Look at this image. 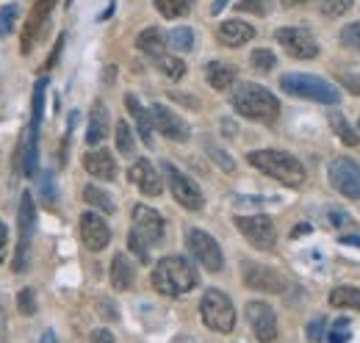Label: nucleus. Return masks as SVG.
Segmentation results:
<instances>
[{
    "mask_svg": "<svg viewBox=\"0 0 360 343\" xmlns=\"http://www.w3.org/2000/svg\"><path fill=\"white\" fill-rule=\"evenodd\" d=\"M200 283L197 268L180 255L161 257L153 268V288L164 297H183L188 291H194Z\"/></svg>",
    "mask_w": 360,
    "mask_h": 343,
    "instance_id": "f257e3e1",
    "label": "nucleus"
},
{
    "mask_svg": "<svg viewBox=\"0 0 360 343\" xmlns=\"http://www.w3.org/2000/svg\"><path fill=\"white\" fill-rule=\"evenodd\" d=\"M230 103L241 117H247L252 122H274L277 114H280L277 97L271 94L269 89H264L258 84H241L233 91Z\"/></svg>",
    "mask_w": 360,
    "mask_h": 343,
    "instance_id": "f03ea898",
    "label": "nucleus"
},
{
    "mask_svg": "<svg viewBox=\"0 0 360 343\" xmlns=\"http://www.w3.org/2000/svg\"><path fill=\"white\" fill-rule=\"evenodd\" d=\"M247 161L283 186H302L305 183V167L283 150H252L247 155Z\"/></svg>",
    "mask_w": 360,
    "mask_h": 343,
    "instance_id": "7ed1b4c3",
    "label": "nucleus"
},
{
    "mask_svg": "<svg viewBox=\"0 0 360 343\" xmlns=\"http://www.w3.org/2000/svg\"><path fill=\"white\" fill-rule=\"evenodd\" d=\"M280 89L291 97H302V100H314V103H324V105H335L341 100V91L330 81L324 78H316V75H302V72H294V75H283L280 78Z\"/></svg>",
    "mask_w": 360,
    "mask_h": 343,
    "instance_id": "20e7f679",
    "label": "nucleus"
},
{
    "mask_svg": "<svg viewBox=\"0 0 360 343\" xmlns=\"http://www.w3.org/2000/svg\"><path fill=\"white\" fill-rule=\"evenodd\" d=\"M200 316H202V324L214 332H233L236 327V310H233V302L227 299L222 291L217 288H208L202 294V302H200Z\"/></svg>",
    "mask_w": 360,
    "mask_h": 343,
    "instance_id": "39448f33",
    "label": "nucleus"
},
{
    "mask_svg": "<svg viewBox=\"0 0 360 343\" xmlns=\"http://www.w3.org/2000/svg\"><path fill=\"white\" fill-rule=\"evenodd\" d=\"M186 247L188 252L194 255V260L208 268V271H222L225 268V255H222V247L217 244L214 235H208L205 230H188L186 233Z\"/></svg>",
    "mask_w": 360,
    "mask_h": 343,
    "instance_id": "423d86ee",
    "label": "nucleus"
},
{
    "mask_svg": "<svg viewBox=\"0 0 360 343\" xmlns=\"http://www.w3.org/2000/svg\"><path fill=\"white\" fill-rule=\"evenodd\" d=\"M161 169H164V177H167V183H169V188H172V197L178 200L186 211H200V208L205 205L200 186H197L186 172H180L178 167L169 164V161H164Z\"/></svg>",
    "mask_w": 360,
    "mask_h": 343,
    "instance_id": "0eeeda50",
    "label": "nucleus"
},
{
    "mask_svg": "<svg viewBox=\"0 0 360 343\" xmlns=\"http://www.w3.org/2000/svg\"><path fill=\"white\" fill-rule=\"evenodd\" d=\"M236 227H238V233H241L255 250H261V252H269V250H274V244H277V230H274L269 216H264V214L236 216Z\"/></svg>",
    "mask_w": 360,
    "mask_h": 343,
    "instance_id": "6e6552de",
    "label": "nucleus"
},
{
    "mask_svg": "<svg viewBox=\"0 0 360 343\" xmlns=\"http://www.w3.org/2000/svg\"><path fill=\"white\" fill-rule=\"evenodd\" d=\"M34 219H37V205H34L31 191H25L22 200H20V211H17L20 241H17V252H14V271H25L28 268V250H31V235H34Z\"/></svg>",
    "mask_w": 360,
    "mask_h": 343,
    "instance_id": "1a4fd4ad",
    "label": "nucleus"
},
{
    "mask_svg": "<svg viewBox=\"0 0 360 343\" xmlns=\"http://www.w3.org/2000/svg\"><path fill=\"white\" fill-rule=\"evenodd\" d=\"M330 183L338 194L360 200V164L352 158H335L330 164Z\"/></svg>",
    "mask_w": 360,
    "mask_h": 343,
    "instance_id": "9d476101",
    "label": "nucleus"
},
{
    "mask_svg": "<svg viewBox=\"0 0 360 343\" xmlns=\"http://www.w3.org/2000/svg\"><path fill=\"white\" fill-rule=\"evenodd\" d=\"M274 39L283 44V50L291 56V58H300V61H308L319 56V44L316 37L305 28H280L274 34Z\"/></svg>",
    "mask_w": 360,
    "mask_h": 343,
    "instance_id": "9b49d317",
    "label": "nucleus"
},
{
    "mask_svg": "<svg viewBox=\"0 0 360 343\" xmlns=\"http://www.w3.org/2000/svg\"><path fill=\"white\" fill-rule=\"evenodd\" d=\"M56 8V0H37L34 8H31V17L22 28V53H31L37 42L45 37L47 22H50V14Z\"/></svg>",
    "mask_w": 360,
    "mask_h": 343,
    "instance_id": "f8f14e48",
    "label": "nucleus"
},
{
    "mask_svg": "<svg viewBox=\"0 0 360 343\" xmlns=\"http://www.w3.org/2000/svg\"><path fill=\"white\" fill-rule=\"evenodd\" d=\"M134 233L147 244L155 247L164 241V219L150 205H136L134 208Z\"/></svg>",
    "mask_w": 360,
    "mask_h": 343,
    "instance_id": "ddd939ff",
    "label": "nucleus"
},
{
    "mask_svg": "<svg viewBox=\"0 0 360 343\" xmlns=\"http://www.w3.org/2000/svg\"><path fill=\"white\" fill-rule=\"evenodd\" d=\"M247 321L261 343H271L277 338V316L266 302H250L247 304Z\"/></svg>",
    "mask_w": 360,
    "mask_h": 343,
    "instance_id": "4468645a",
    "label": "nucleus"
},
{
    "mask_svg": "<svg viewBox=\"0 0 360 343\" xmlns=\"http://www.w3.org/2000/svg\"><path fill=\"white\" fill-rule=\"evenodd\" d=\"M244 285L252 291H266V294H283L285 291V280L261 263H244Z\"/></svg>",
    "mask_w": 360,
    "mask_h": 343,
    "instance_id": "2eb2a0df",
    "label": "nucleus"
},
{
    "mask_svg": "<svg viewBox=\"0 0 360 343\" xmlns=\"http://www.w3.org/2000/svg\"><path fill=\"white\" fill-rule=\"evenodd\" d=\"M81 241H84V247H86L89 252H100V250L108 247L111 230H108V224H105L103 216L91 214V211L81 216Z\"/></svg>",
    "mask_w": 360,
    "mask_h": 343,
    "instance_id": "dca6fc26",
    "label": "nucleus"
},
{
    "mask_svg": "<svg viewBox=\"0 0 360 343\" xmlns=\"http://www.w3.org/2000/svg\"><path fill=\"white\" fill-rule=\"evenodd\" d=\"M150 114H153V128L158 130V133H164V136L172 138V141H188V125L180 119L172 108L155 103V105L150 108Z\"/></svg>",
    "mask_w": 360,
    "mask_h": 343,
    "instance_id": "f3484780",
    "label": "nucleus"
},
{
    "mask_svg": "<svg viewBox=\"0 0 360 343\" xmlns=\"http://www.w3.org/2000/svg\"><path fill=\"white\" fill-rule=\"evenodd\" d=\"M128 177H131V183H134L136 188L141 194H147V197H158L164 191V180L158 177V172L153 169V164L147 158L136 161L134 167H131V172H128Z\"/></svg>",
    "mask_w": 360,
    "mask_h": 343,
    "instance_id": "a211bd4d",
    "label": "nucleus"
},
{
    "mask_svg": "<svg viewBox=\"0 0 360 343\" xmlns=\"http://www.w3.org/2000/svg\"><path fill=\"white\" fill-rule=\"evenodd\" d=\"M217 37L225 47H241V44L255 39V28L250 22H241V20H225L217 28Z\"/></svg>",
    "mask_w": 360,
    "mask_h": 343,
    "instance_id": "6ab92c4d",
    "label": "nucleus"
},
{
    "mask_svg": "<svg viewBox=\"0 0 360 343\" xmlns=\"http://www.w3.org/2000/svg\"><path fill=\"white\" fill-rule=\"evenodd\" d=\"M84 169L97 180H114L117 177V161L108 150H91L84 155Z\"/></svg>",
    "mask_w": 360,
    "mask_h": 343,
    "instance_id": "aec40b11",
    "label": "nucleus"
},
{
    "mask_svg": "<svg viewBox=\"0 0 360 343\" xmlns=\"http://www.w3.org/2000/svg\"><path fill=\"white\" fill-rule=\"evenodd\" d=\"M125 105H128V111H131V117L136 119V125H139V133H141V141L147 144V147H153V114L136 100L134 94H128L125 97Z\"/></svg>",
    "mask_w": 360,
    "mask_h": 343,
    "instance_id": "412c9836",
    "label": "nucleus"
},
{
    "mask_svg": "<svg viewBox=\"0 0 360 343\" xmlns=\"http://www.w3.org/2000/svg\"><path fill=\"white\" fill-rule=\"evenodd\" d=\"M205 78H208V84L214 86L217 91H227L230 86L236 84L238 72H236V67H230L225 61H211L205 67Z\"/></svg>",
    "mask_w": 360,
    "mask_h": 343,
    "instance_id": "4be33fe9",
    "label": "nucleus"
},
{
    "mask_svg": "<svg viewBox=\"0 0 360 343\" xmlns=\"http://www.w3.org/2000/svg\"><path fill=\"white\" fill-rule=\"evenodd\" d=\"M134 280H136V271L134 266H131V260L122 255V252H117L114 260H111V285L117 291H128L134 285Z\"/></svg>",
    "mask_w": 360,
    "mask_h": 343,
    "instance_id": "5701e85b",
    "label": "nucleus"
},
{
    "mask_svg": "<svg viewBox=\"0 0 360 343\" xmlns=\"http://www.w3.org/2000/svg\"><path fill=\"white\" fill-rule=\"evenodd\" d=\"M108 133V108L103 103H94L91 105V117H89V130H86V141L89 144H100Z\"/></svg>",
    "mask_w": 360,
    "mask_h": 343,
    "instance_id": "b1692460",
    "label": "nucleus"
},
{
    "mask_svg": "<svg viewBox=\"0 0 360 343\" xmlns=\"http://www.w3.org/2000/svg\"><path fill=\"white\" fill-rule=\"evenodd\" d=\"M136 47H139L144 56H150V58H158V56H164L167 39H164L161 28H144V31L139 34V39H136Z\"/></svg>",
    "mask_w": 360,
    "mask_h": 343,
    "instance_id": "393cba45",
    "label": "nucleus"
},
{
    "mask_svg": "<svg viewBox=\"0 0 360 343\" xmlns=\"http://www.w3.org/2000/svg\"><path fill=\"white\" fill-rule=\"evenodd\" d=\"M45 91H47V81H37L34 86V105H31V128L28 133H37L39 136V125H42V114H45Z\"/></svg>",
    "mask_w": 360,
    "mask_h": 343,
    "instance_id": "a878e982",
    "label": "nucleus"
},
{
    "mask_svg": "<svg viewBox=\"0 0 360 343\" xmlns=\"http://www.w3.org/2000/svg\"><path fill=\"white\" fill-rule=\"evenodd\" d=\"M330 304H333V307H349V310H360V288H352V285L333 288V294H330Z\"/></svg>",
    "mask_w": 360,
    "mask_h": 343,
    "instance_id": "bb28decb",
    "label": "nucleus"
},
{
    "mask_svg": "<svg viewBox=\"0 0 360 343\" xmlns=\"http://www.w3.org/2000/svg\"><path fill=\"white\" fill-rule=\"evenodd\" d=\"M330 125H333V130H335V136L347 144V147H358L360 136L352 130V125L344 119V114H338V111H330Z\"/></svg>",
    "mask_w": 360,
    "mask_h": 343,
    "instance_id": "cd10ccee",
    "label": "nucleus"
},
{
    "mask_svg": "<svg viewBox=\"0 0 360 343\" xmlns=\"http://www.w3.org/2000/svg\"><path fill=\"white\" fill-rule=\"evenodd\" d=\"M194 0H155V8L161 17L167 20H178V17H186L191 11Z\"/></svg>",
    "mask_w": 360,
    "mask_h": 343,
    "instance_id": "c85d7f7f",
    "label": "nucleus"
},
{
    "mask_svg": "<svg viewBox=\"0 0 360 343\" xmlns=\"http://www.w3.org/2000/svg\"><path fill=\"white\" fill-rule=\"evenodd\" d=\"M167 47L175 53H191L194 50V31L191 28H172L167 37Z\"/></svg>",
    "mask_w": 360,
    "mask_h": 343,
    "instance_id": "c756f323",
    "label": "nucleus"
},
{
    "mask_svg": "<svg viewBox=\"0 0 360 343\" xmlns=\"http://www.w3.org/2000/svg\"><path fill=\"white\" fill-rule=\"evenodd\" d=\"M155 64H158V70H161V75H167L169 81H180L183 75H186V64L180 61V58H175V56H158L155 58Z\"/></svg>",
    "mask_w": 360,
    "mask_h": 343,
    "instance_id": "7c9ffc66",
    "label": "nucleus"
},
{
    "mask_svg": "<svg viewBox=\"0 0 360 343\" xmlns=\"http://www.w3.org/2000/svg\"><path fill=\"white\" fill-rule=\"evenodd\" d=\"M25 177H37L39 172V136L28 133V147H25Z\"/></svg>",
    "mask_w": 360,
    "mask_h": 343,
    "instance_id": "2f4dec72",
    "label": "nucleus"
},
{
    "mask_svg": "<svg viewBox=\"0 0 360 343\" xmlns=\"http://www.w3.org/2000/svg\"><path fill=\"white\" fill-rule=\"evenodd\" d=\"M84 200L94 205L97 211H103V214H114V202H111V197L103 191V188H97V186H86L84 188Z\"/></svg>",
    "mask_w": 360,
    "mask_h": 343,
    "instance_id": "473e14b6",
    "label": "nucleus"
},
{
    "mask_svg": "<svg viewBox=\"0 0 360 343\" xmlns=\"http://www.w3.org/2000/svg\"><path fill=\"white\" fill-rule=\"evenodd\" d=\"M117 150L122 153V155H134L136 150V138H134V130L128 122H117Z\"/></svg>",
    "mask_w": 360,
    "mask_h": 343,
    "instance_id": "72a5a7b5",
    "label": "nucleus"
},
{
    "mask_svg": "<svg viewBox=\"0 0 360 343\" xmlns=\"http://www.w3.org/2000/svg\"><path fill=\"white\" fill-rule=\"evenodd\" d=\"M250 64L255 67V70H261V72H269L277 67V58H274V53L266 50V47H258V50H252V56H250Z\"/></svg>",
    "mask_w": 360,
    "mask_h": 343,
    "instance_id": "f704fd0d",
    "label": "nucleus"
},
{
    "mask_svg": "<svg viewBox=\"0 0 360 343\" xmlns=\"http://www.w3.org/2000/svg\"><path fill=\"white\" fill-rule=\"evenodd\" d=\"M17 17H20V6H17V3H11V6H3V8H0V37H8V34L14 31Z\"/></svg>",
    "mask_w": 360,
    "mask_h": 343,
    "instance_id": "c9c22d12",
    "label": "nucleus"
},
{
    "mask_svg": "<svg viewBox=\"0 0 360 343\" xmlns=\"http://www.w3.org/2000/svg\"><path fill=\"white\" fill-rule=\"evenodd\" d=\"M274 6V0H238V11H247V14H258V17H266Z\"/></svg>",
    "mask_w": 360,
    "mask_h": 343,
    "instance_id": "e433bc0d",
    "label": "nucleus"
},
{
    "mask_svg": "<svg viewBox=\"0 0 360 343\" xmlns=\"http://www.w3.org/2000/svg\"><path fill=\"white\" fill-rule=\"evenodd\" d=\"M352 6H355V0H324L321 3V14L335 20V17H344Z\"/></svg>",
    "mask_w": 360,
    "mask_h": 343,
    "instance_id": "4c0bfd02",
    "label": "nucleus"
},
{
    "mask_svg": "<svg viewBox=\"0 0 360 343\" xmlns=\"http://www.w3.org/2000/svg\"><path fill=\"white\" fill-rule=\"evenodd\" d=\"M205 150H208V155H211V161H214V164H219V167H222V169H225V172H233V169H236V161H233V158L227 155L225 150H219L217 144H211V141H205Z\"/></svg>",
    "mask_w": 360,
    "mask_h": 343,
    "instance_id": "58836bf2",
    "label": "nucleus"
},
{
    "mask_svg": "<svg viewBox=\"0 0 360 343\" xmlns=\"http://www.w3.org/2000/svg\"><path fill=\"white\" fill-rule=\"evenodd\" d=\"M17 307H20L22 316H34V313H37V294H34V288H22V291H20Z\"/></svg>",
    "mask_w": 360,
    "mask_h": 343,
    "instance_id": "ea45409f",
    "label": "nucleus"
},
{
    "mask_svg": "<svg viewBox=\"0 0 360 343\" xmlns=\"http://www.w3.org/2000/svg\"><path fill=\"white\" fill-rule=\"evenodd\" d=\"M349 341V321L347 318H338L330 332H327V343H347Z\"/></svg>",
    "mask_w": 360,
    "mask_h": 343,
    "instance_id": "a19ab883",
    "label": "nucleus"
},
{
    "mask_svg": "<svg viewBox=\"0 0 360 343\" xmlns=\"http://www.w3.org/2000/svg\"><path fill=\"white\" fill-rule=\"evenodd\" d=\"M341 42L347 44V47L360 50V22H349V25L341 31Z\"/></svg>",
    "mask_w": 360,
    "mask_h": 343,
    "instance_id": "79ce46f5",
    "label": "nucleus"
},
{
    "mask_svg": "<svg viewBox=\"0 0 360 343\" xmlns=\"http://www.w3.org/2000/svg\"><path fill=\"white\" fill-rule=\"evenodd\" d=\"M128 247H131V252H134V255L139 257L141 263H147V260H150V252H147V244H144V241H141V238H139L136 233H131V235H128Z\"/></svg>",
    "mask_w": 360,
    "mask_h": 343,
    "instance_id": "37998d69",
    "label": "nucleus"
},
{
    "mask_svg": "<svg viewBox=\"0 0 360 343\" xmlns=\"http://www.w3.org/2000/svg\"><path fill=\"white\" fill-rule=\"evenodd\" d=\"M42 194H45L47 202H53V200H56V186H53V174H50V172L42 174Z\"/></svg>",
    "mask_w": 360,
    "mask_h": 343,
    "instance_id": "c03bdc74",
    "label": "nucleus"
},
{
    "mask_svg": "<svg viewBox=\"0 0 360 343\" xmlns=\"http://www.w3.org/2000/svg\"><path fill=\"white\" fill-rule=\"evenodd\" d=\"M327 219H330L333 227H347V224H352V219L347 214H341V211H327Z\"/></svg>",
    "mask_w": 360,
    "mask_h": 343,
    "instance_id": "a18cd8bd",
    "label": "nucleus"
},
{
    "mask_svg": "<svg viewBox=\"0 0 360 343\" xmlns=\"http://www.w3.org/2000/svg\"><path fill=\"white\" fill-rule=\"evenodd\" d=\"M308 338H311L314 343H319L321 338H324V321H321V318H319V321H314V324L308 327Z\"/></svg>",
    "mask_w": 360,
    "mask_h": 343,
    "instance_id": "49530a36",
    "label": "nucleus"
},
{
    "mask_svg": "<svg viewBox=\"0 0 360 343\" xmlns=\"http://www.w3.org/2000/svg\"><path fill=\"white\" fill-rule=\"evenodd\" d=\"M341 86H347L352 94L360 97V75H341Z\"/></svg>",
    "mask_w": 360,
    "mask_h": 343,
    "instance_id": "de8ad7c7",
    "label": "nucleus"
},
{
    "mask_svg": "<svg viewBox=\"0 0 360 343\" xmlns=\"http://www.w3.org/2000/svg\"><path fill=\"white\" fill-rule=\"evenodd\" d=\"M97 307H100L97 313H100L103 318H108V321H114V318H117V313H114V304H111V302L100 299V302H97Z\"/></svg>",
    "mask_w": 360,
    "mask_h": 343,
    "instance_id": "09e8293b",
    "label": "nucleus"
},
{
    "mask_svg": "<svg viewBox=\"0 0 360 343\" xmlns=\"http://www.w3.org/2000/svg\"><path fill=\"white\" fill-rule=\"evenodd\" d=\"M64 34L56 39V47H53V53H50V58H47V67H56V61H58V56H61V50H64Z\"/></svg>",
    "mask_w": 360,
    "mask_h": 343,
    "instance_id": "8fccbe9b",
    "label": "nucleus"
},
{
    "mask_svg": "<svg viewBox=\"0 0 360 343\" xmlns=\"http://www.w3.org/2000/svg\"><path fill=\"white\" fill-rule=\"evenodd\" d=\"M91 343H114V335H111L108 330H97V332L91 335Z\"/></svg>",
    "mask_w": 360,
    "mask_h": 343,
    "instance_id": "3c124183",
    "label": "nucleus"
},
{
    "mask_svg": "<svg viewBox=\"0 0 360 343\" xmlns=\"http://www.w3.org/2000/svg\"><path fill=\"white\" fill-rule=\"evenodd\" d=\"M6 250H8V235H6V227L0 221V263L6 260Z\"/></svg>",
    "mask_w": 360,
    "mask_h": 343,
    "instance_id": "603ef678",
    "label": "nucleus"
},
{
    "mask_svg": "<svg viewBox=\"0 0 360 343\" xmlns=\"http://www.w3.org/2000/svg\"><path fill=\"white\" fill-rule=\"evenodd\" d=\"M341 244H344V247H358L360 250V235H344Z\"/></svg>",
    "mask_w": 360,
    "mask_h": 343,
    "instance_id": "864d4df0",
    "label": "nucleus"
},
{
    "mask_svg": "<svg viewBox=\"0 0 360 343\" xmlns=\"http://www.w3.org/2000/svg\"><path fill=\"white\" fill-rule=\"evenodd\" d=\"M305 233H311V224H300V227H297V230H294L291 235L297 238V235H305Z\"/></svg>",
    "mask_w": 360,
    "mask_h": 343,
    "instance_id": "5fc2aeb1",
    "label": "nucleus"
},
{
    "mask_svg": "<svg viewBox=\"0 0 360 343\" xmlns=\"http://www.w3.org/2000/svg\"><path fill=\"white\" fill-rule=\"evenodd\" d=\"M39 343H58V341H56V335H53V330H47L45 335H42V341H39Z\"/></svg>",
    "mask_w": 360,
    "mask_h": 343,
    "instance_id": "6e6d98bb",
    "label": "nucleus"
},
{
    "mask_svg": "<svg viewBox=\"0 0 360 343\" xmlns=\"http://www.w3.org/2000/svg\"><path fill=\"white\" fill-rule=\"evenodd\" d=\"M283 6H300V3H308V0H280Z\"/></svg>",
    "mask_w": 360,
    "mask_h": 343,
    "instance_id": "4d7b16f0",
    "label": "nucleus"
}]
</instances>
